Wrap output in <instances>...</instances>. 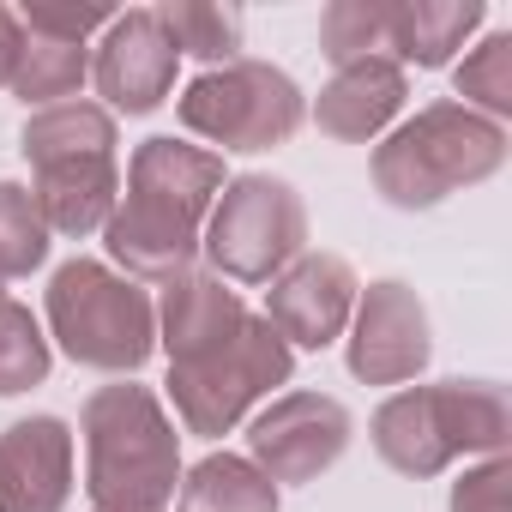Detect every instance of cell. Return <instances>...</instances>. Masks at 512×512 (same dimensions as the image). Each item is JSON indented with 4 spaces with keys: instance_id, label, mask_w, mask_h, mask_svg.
I'll return each instance as SVG.
<instances>
[{
    "instance_id": "obj_8",
    "label": "cell",
    "mask_w": 512,
    "mask_h": 512,
    "mask_svg": "<svg viewBox=\"0 0 512 512\" xmlns=\"http://www.w3.org/2000/svg\"><path fill=\"white\" fill-rule=\"evenodd\" d=\"M175 115L193 139H211L217 151H278L308 121V97L272 61H229L205 67L181 91Z\"/></svg>"
},
{
    "instance_id": "obj_6",
    "label": "cell",
    "mask_w": 512,
    "mask_h": 512,
    "mask_svg": "<svg viewBox=\"0 0 512 512\" xmlns=\"http://www.w3.org/2000/svg\"><path fill=\"white\" fill-rule=\"evenodd\" d=\"M290 374H296V350L278 338L266 314H247L229 338L205 344L187 362H169V398L187 434L223 440L260 398L290 386Z\"/></svg>"
},
{
    "instance_id": "obj_11",
    "label": "cell",
    "mask_w": 512,
    "mask_h": 512,
    "mask_svg": "<svg viewBox=\"0 0 512 512\" xmlns=\"http://www.w3.org/2000/svg\"><path fill=\"white\" fill-rule=\"evenodd\" d=\"M175 67H181V55L163 37L157 7H133V13H115V25L103 31V43L91 55V85L109 115H151L169 103Z\"/></svg>"
},
{
    "instance_id": "obj_17",
    "label": "cell",
    "mask_w": 512,
    "mask_h": 512,
    "mask_svg": "<svg viewBox=\"0 0 512 512\" xmlns=\"http://www.w3.org/2000/svg\"><path fill=\"white\" fill-rule=\"evenodd\" d=\"M482 0H386V61L398 67H452V55L476 37Z\"/></svg>"
},
{
    "instance_id": "obj_18",
    "label": "cell",
    "mask_w": 512,
    "mask_h": 512,
    "mask_svg": "<svg viewBox=\"0 0 512 512\" xmlns=\"http://www.w3.org/2000/svg\"><path fill=\"white\" fill-rule=\"evenodd\" d=\"M19 151L31 169L43 163H67V157H115V115L103 103H55V109H37L19 133Z\"/></svg>"
},
{
    "instance_id": "obj_3",
    "label": "cell",
    "mask_w": 512,
    "mask_h": 512,
    "mask_svg": "<svg viewBox=\"0 0 512 512\" xmlns=\"http://www.w3.org/2000/svg\"><path fill=\"white\" fill-rule=\"evenodd\" d=\"M368 440L398 476L428 482L458 458H500L512 440V404L500 380L404 386L374 410Z\"/></svg>"
},
{
    "instance_id": "obj_2",
    "label": "cell",
    "mask_w": 512,
    "mask_h": 512,
    "mask_svg": "<svg viewBox=\"0 0 512 512\" xmlns=\"http://www.w3.org/2000/svg\"><path fill=\"white\" fill-rule=\"evenodd\" d=\"M85 488L97 512H163L181 482V434L151 386H97L79 410Z\"/></svg>"
},
{
    "instance_id": "obj_26",
    "label": "cell",
    "mask_w": 512,
    "mask_h": 512,
    "mask_svg": "<svg viewBox=\"0 0 512 512\" xmlns=\"http://www.w3.org/2000/svg\"><path fill=\"white\" fill-rule=\"evenodd\" d=\"M19 25L31 37H49V43H91L97 31L115 25V7H19Z\"/></svg>"
},
{
    "instance_id": "obj_28",
    "label": "cell",
    "mask_w": 512,
    "mask_h": 512,
    "mask_svg": "<svg viewBox=\"0 0 512 512\" xmlns=\"http://www.w3.org/2000/svg\"><path fill=\"white\" fill-rule=\"evenodd\" d=\"M19 55H25V25H19V13H13V7H0V91L13 85Z\"/></svg>"
},
{
    "instance_id": "obj_22",
    "label": "cell",
    "mask_w": 512,
    "mask_h": 512,
    "mask_svg": "<svg viewBox=\"0 0 512 512\" xmlns=\"http://www.w3.org/2000/svg\"><path fill=\"white\" fill-rule=\"evenodd\" d=\"M458 103L476 109V115L494 121V127L512 121V31H488V37L458 61Z\"/></svg>"
},
{
    "instance_id": "obj_24",
    "label": "cell",
    "mask_w": 512,
    "mask_h": 512,
    "mask_svg": "<svg viewBox=\"0 0 512 512\" xmlns=\"http://www.w3.org/2000/svg\"><path fill=\"white\" fill-rule=\"evenodd\" d=\"M49 223L31 199V187L19 181H0V284L7 278H31L49 260Z\"/></svg>"
},
{
    "instance_id": "obj_12",
    "label": "cell",
    "mask_w": 512,
    "mask_h": 512,
    "mask_svg": "<svg viewBox=\"0 0 512 512\" xmlns=\"http://www.w3.org/2000/svg\"><path fill=\"white\" fill-rule=\"evenodd\" d=\"M356 296H362V278L350 260H338V253H302V260H290L272 278L266 320L278 326V338L290 350H326L350 332Z\"/></svg>"
},
{
    "instance_id": "obj_1",
    "label": "cell",
    "mask_w": 512,
    "mask_h": 512,
    "mask_svg": "<svg viewBox=\"0 0 512 512\" xmlns=\"http://www.w3.org/2000/svg\"><path fill=\"white\" fill-rule=\"evenodd\" d=\"M223 193V157L181 139H145L127 163V193L115 199L103 241L121 278L169 284L193 272L205 217Z\"/></svg>"
},
{
    "instance_id": "obj_20",
    "label": "cell",
    "mask_w": 512,
    "mask_h": 512,
    "mask_svg": "<svg viewBox=\"0 0 512 512\" xmlns=\"http://www.w3.org/2000/svg\"><path fill=\"white\" fill-rule=\"evenodd\" d=\"M85 79H91V49L49 43V37H31L25 31V55H19V73H13L7 91L19 103H31V109H55V103H73Z\"/></svg>"
},
{
    "instance_id": "obj_7",
    "label": "cell",
    "mask_w": 512,
    "mask_h": 512,
    "mask_svg": "<svg viewBox=\"0 0 512 512\" xmlns=\"http://www.w3.org/2000/svg\"><path fill=\"white\" fill-rule=\"evenodd\" d=\"M199 253L223 284H272L290 260L308 253V205L278 175H235L223 181Z\"/></svg>"
},
{
    "instance_id": "obj_29",
    "label": "cell",
    "mask_w": 512,
    "mask_h": 512,
    "mask_svg": "<svg viewBox=\"0 0 512 512\" xmlns=\"http://www.w3.org/2000/svg\"><path fill=\"white\" fill-rule=\"evenodd\" d=\"M0 302H7V296H0Z\"/></svg>"
},
{
    "instance_id": "obj_5",
    "label": "cell",
    "mask_w": 512,
    "mask_h": 512,
    "mask_svg": "<svg viewBox=\"0 0 512 512\" xmlns=\"http://www.w3.org/2000/svg\"><path fill=\"white\" fill-rule=\"evenodd\" d=\"M49 338L97 374H133L157 350V302L103 260H67L49 278Z\"/></svg>"
},
{
    "instance_id": "obj_10",
    "label": "cell",
    "mask_w": 512,
    "mask_h": 512,
    "mask_svg": "<svg viewBox=\"0 0 512 512\" xmlns=\"http://www.w3.org/2000/svg\"><path fill=\"white\" fill-rule=\"evenodd\" d=\"M428 356H434V332L422 296L404 278H374L350 314V344H344L350 374L362 386H404L428 368Z\"/></svg>"
},
{
    "instance_id": "obj_13",
    "label": "cell",
    "mask_w": 512,
    "mask_h": 512,
    "mask_svg": "<svg viewBox=\"0 0 512 512\" xmlns=\"http://www.w3.org/2000/svg\"><path fill=\"white\" fill-rule=\"evenodd\" d=\"M73 500V428L61 416H25L0 428V512H67Z\"/></svg>"
},
{
    "instance_id": "obj_19",
    "label": "cell",
    "mask_w": 512,
    "mask_h": 512,
    "mask_svg": "<svg viewBox=\"0 0 512 512\" xmlns=\"http://www.w3.org/2000/svg\"><path fill=\"white\" fill-rule=\"evenodd\" d=\"M181 512H278V482L235 452H211L181 476Z\"/></svg>"
},
{
    "instance_id": "obj_9",
    "label": "cell",
    "mask_w": 512,
    "mask_h": 512,
    "mask_svg": "<svg viewBox=\"0 0 512 512\" xmlns=\"http://www.w3.org/2000/svg\"><path fill=\"white\" fill-rule=\"evenodd\" d=\"M350 410L326 392H284L247 428V458L272 482H320L350 452Z\"/></svg>"
},
{
    "instance_id": "obj_23",
    "label": "cell",
    "mask_w": 512,
    "mask_h": 512,
    "mask_svg": "<svg viewBox=\"0 0 512 512\" xmlns=\"http://www.w3.org/2000/svg\"><path fill=\"white\" fill-rule=\"evenodd\" d=\"M55 368V350L25 302H0V398H19L43 386Z\"/></svg>"
},
{
    "instance_id": "obj_14",
    "label": "cell",
    "mask_w": 512,
    "mask_h": 512,
    "mask_svg": "<svg viewBox=\"0 0 512 512\" xmlns=\"http://www.w3.org/2000/svg\"><path fill=\"white\" fill-rule=\"evenodd\" d=\"M404 97H410L404 67L386 61V55H368V61H350V67L332 73V85L314 103V127L338 145H368L398 121Z\"/></svg>"
},
{
    "instance_id": "obj_4",
    "label": "cell",
    "mask_w": 512,
    "mask_h": 512,
    "mask_svg": "<svg viewBox=\"0 0 512 512\" xmlns=\"http://www.w3.org/2000/svg\"><path fill=\"white\" fill-rule=\"evenodd\" d=\"M500 169H506V127L446 97V103L416 109L374 151V193L398 211H428Z\"/></svg>"
},
{
    "instance_id": "obj_21",
    "label": "cell",
    "mask_w": 512,
    "mask_h": 512,
    "mask_svg": "<svg viewBox=\"0 0 512 512\" xmlns=\"http://www.w3.org/2000/svg\"><path fill=\"white\" fill-rule=\"evenodd\" d=\"M157 25H163V37L175 43V55H193V61H205V67H229V61H241L235 49H241L247 19H241L235 7L169 0V7H157Z\"/></svg>"
},
{
    "instance_id": "obj_15",
    "label": "cell",
    "mask_w": 512,
    "mask_h": 512,
    "mask_svg": "<svg viewBox=\"0 0 512 512\" xmlns=\"http://www.w3.org/2000/svg\"><path fill=\"white\" fill-rule=\"evenodd\" d=\"M241 320H247V302H241L223 278H211V272H181V278L163 284V302H157V350H163L169 362H187V356H199L205 344L229 338Z\"/></svg>"
},
{
    "instance_id": "obj_25",
    "label": "cell",
    "mask_w": 512,
    "mask_h": 512,
    "mask_svg": "<svg viewBox=\"0 0 512 512\" xmlns=\"http://www.w3.org/2000/svg\"><path fill=\"white\" fill-rule=\"evenodd\" d=\"M386 43V0H332L320 13V55L332 67L368 61Z\"/></svg>"
},
{
    "instance_id": "obj_27",
    "label": "cell",
    "mask_w": 512,
    "mask_h": 512,
    "mask_svg": "<svg viewBox=\"0 0 512 512\" xmlns=\"http://www.w3.org/2000/svg\"><path fill=\"white\" fill-rule=\"evenodd\" d=\"M506 494H512V458L500 452L452 482V512H506Z\"/></svg>"
},
{
    "instance_id": "obj_16",
    "label": "cell",
    "mask_w": 512,
    "mask_h": 512,
    "mask_svg": "<svg viewBox=\"0 0 512 512\" xmlns=\"http://www.w3.org/2000/svg\"><path fill=\"white\" fill-rule=\"evenodd\" d=\"M31 175H37L31 199H37L49 235H79L85 241L109 223V211L121 199V163L115 157H67V163H43Z\"/></svg>"
}]
</instances>
